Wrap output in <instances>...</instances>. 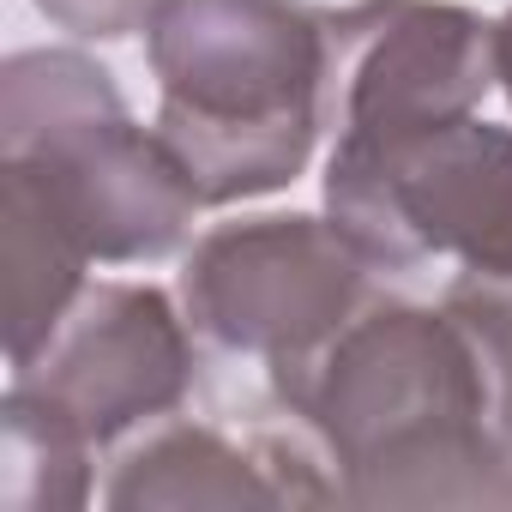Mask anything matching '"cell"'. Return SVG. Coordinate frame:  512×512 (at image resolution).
Here are the masks:
<instances>
[{
	"instance_id": "3957f363",
	"label": "cell",
	"mask_w": 512,
	"mask_h": 512,
	"mask_svg": "<svg viewBox=\"0 0 512 512\" xmlns=\"http://www.w3.org/2000/svg\"><path fill=\"white\" fill-rule=\"evenodd\" d=\"M0 163H25L91 260H163L193 229L199 193L157 127L79 49H19L0 67Z\"/></svg>"
},
{
	"instance_id": "30bf717a",
	"label": "cell",
	"mask_w": 512,
	"mask_h": 512,
	"mask_svg": "<svg viewBox=\"0 0 512 512\" xmlns=\"http://www.w3.org/2000/svg\"><path fill=\"white\" fill-rule=\"evenodd\" d=\"M97 440L43 392L7 386L0 398V500L13 512H73L91 500Z\"/></svg>"
},
{
	"instance_id": "52a82bcc",
	"label": "cell",
	"mask_w": 512,
	"mask_h": 512,
	"mask_svg": "<svg viewBox=\"0 0 512 512\" xmlns=\"http://www.w3.org/2000/svg\"><path fill=\"white\" fill-rule=\"evenodd\" d=\"M13 380L55 398L97 446H115L121 434L169 416L187 398V320L151 284H97L73 302L49 344L25 368H13Z\"/></svg>"
},
{
	"instance_id": "9c48e42d",
	"label": "cell",
	"mask_w": 512,
	"mask_h": 512,
	"mask_svg": "<svg viewBox=\"0 0 512 512\" xmlns=\"http://www.w3.org/2000/svg\"><path fill=\"white\" fill-rule=\"evenodd\" d=\"M103 500L115 512L139 506H284V488L266 452H241L211 428H163L139 452L121 458Z\"/></svg>"
},
{
	"instance_id": "7a4b0ae2",
	"label": "cell",
	"mask_w": 512,
	"mask_h": 512,
	"mask_svg": "<svg viewBox=\"0 0 512 512\" xmlns=\"http://www.w3.org/2000/svg\"><path fill=\"white\" fill-rule=\"evenodd\" d=\"M157 139L199 205L290 187L326 127V13L308 0H163L145 31Z\"/></svg>"
},
{
	"instance_id": "8992f818",
	"label": "cell",
	"mask_w": 512,
	"mask_h": 512,
	"mask_svg": "<svg viewBox=\"0 0 512 512\" xmlns=\"http://www.w3.org/2000/svg\"><path fill=\"white\" fill-rule=\"evenodd\" d=\"M368 272L332 217H247L187 253L181 308L217 350L278 368L320 350L368 302Z\"/></svg>"
},
{
	"instance_id": "ba28073f",
	"label": "cell",
	"mask_w": 512,
	"mask_h": 512,
	"mask_svg": "<svg viewBox=\"0 0 512 512\" xmlns=\"http://www.w3.org/2000/svg\"><path fill=\"white\" fill-rule=\"evenodd\" d=\"M0 266H7V362L25 368L85 296L91 247L25 163H0Z\"/></svg>"
},
{
	"instance_id": "4fadbf2b",
	"label": "cell",
	"mask_w": 512,
	"mask_h": 512,
	"mask_svg": "<svg viewBox=\"0 0 512 512\" xmlns=\"http://www.w3.org/2000/svg\"><path fill=\"white\" fill-rule=\"evenodd\" d=\"M494 73H500V91H506V103H512V13L494 25Z\"/></svg>"
},
{
	"instance_id": "6da1fadb",
	"label": "cell",
	"mask_w": 512,
	"mask_h": 512,
	"mask_svg": "<svg viewBox=\"0 0 512 512\" xmlns=\"http://www.w3.org/2000/svg\"><path fill=\"white\" fill-rule=\"evenodd\" d=\"M350 506H512L476 356L446 308L362 302L320 350L272 368Z\"/></svg>"
},
{
	"instance_id": "5b68a950",
	"label": "cell",
	"mask_w": 512,
	"mask_h": 512,
	"mask_svg": "<svg viewBox=\"0 0 512 512\" xmlns=\"http://www.w3.org/2000/svg\"><path fill=\"white\" fill-rule=\"evenodd\" d=\"M494 85V25L470 7L356 0L326 13V127H338V151H392L464 121Z\"/></svg>"
},
{
	"instance_id": "8fae6325",
	"label": "cell",
	"mask_w": 512,
	"mask_h": 512,
	"mask_svg": "<svg viewBox=\"0 0 512 512\" xmlns=\"http://www.w3.org/2000/svg\"><path fill=\"white\" fill-rule=\"evenodd\" d=\"M452 326L464 332L476 374H482V398H488V428L500 440V452L512 458V278H482L464 272L452 278L446 302Z\"/></svg>"
},
{
	"instance_id": "277c9868",
	"label": "cell",
	"mask_w": 512,
	"mask_h": 512,
	"mask_svg": "<svg viewBox=\"0 0 512 512\" xmlns=\"http://www.w3.org/2000/svg\"><path fill=\"white\" fill-rule=\"evenodd\" d=\"M326 217L374 272L458 260L512 278V127L464 115L392 151H332Z\"/></svg>"
},
{
	"instance_id": "7c38bea8",
	"label": "cell",
	"mask_w": 512,
	"mask_h": 512,
	"mask_svg": "<svg viewBox=\"0 0 512 512\" xmlns=\"http://www.w3.org/2000/svg\"><path fill=\"white\" fill-rule=\"evenodd\" d=\"M31 7L49 25H61V31H73L85 43H121L133 31H151L163 0H31Z\"/></svg>"
}]
</instances>
